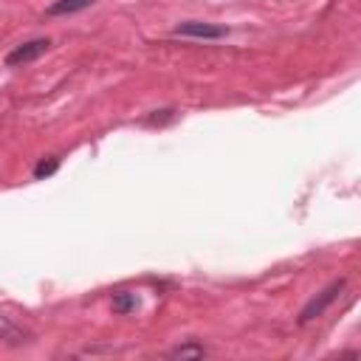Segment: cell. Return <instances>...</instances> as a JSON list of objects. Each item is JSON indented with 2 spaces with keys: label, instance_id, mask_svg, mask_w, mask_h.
Returning <instances> with one entry per match:
<instances>
[{
  "label": "cell",
  "instance_id": "cell-9",
  "mask_svg": "<svg viewBox=\"0 0 361 361\" xmlns=\"http://www.w3.org/2000/svg\"><path fill=\"white\" fill-rule=\"evenodd\" d=\"M175 119V110L172 107H166V110H152V116H147L144 119V124H150V127H161V124H166V122H172Z\"/></svg>",
  "mask_w": 361,
  "mask_h": 361
},
{
  "label": "cell",
  "instance_id": "cell-8",
  "mask_svg": "<svg viewBox=\"0 0 361 361\" xmlns=\"http://www.w3.org/2000/svg\"><path fill=\"white\" fill-rule=\"evenodd\" d=\"M57 169H60V158H43V161L34 166V178H37V180H46V178H51Z\"/></svg>",
  "mask_w": 361,
  "mask_h": 361
},
{
  "label": "cell",
  "instance_id": "cell-5",
  "mask_svg": "<svg viewBox=\"0 0 361 361\" xmlns=\"http://www.w3.org/2000/svg\"><path fill=\"white\" fill-rule=\"evenodd\" d=\"M96 0H54V4L46 9L48 18H65V15H77L88 6H93Z\"/></svg>",
  "mask_w": 361,
  "mask_h": 361
},
{
  "label": "cell",
  "instance_id": "cell-2",
  "mask_svg": "<svg viewBox=\"0 0 361 361\" xmlns=\"http://www.w3.org/2000/svg\"><path fill=\"white\" fill-rule=\"evenodd\" d=\"M51 48V40L48 37H37V40H29V43H23V46H15L9 54H6V68H23V65H29V63H37L46 51Z\"/></svg>",
  "mask_w": 361,
  "mask_h": 361
},
{
  "label": "cell",
  "instance_id": "cell-3",
  "mask_svg": "<svg viewBox=\"0 0 361 361\" xmlns=\"http://www.w3.org/2000/svg\"><path fill=\"white\" fill-rule=\"evenodd\" d=\"M172 34L195 37V40H223V37H229V29L226 26H215V23H204V20H187V23H178L172 29Z\"/></svg>",
  "mask_w": 361,
  "mask_h": 361
},
{
  "label": "cell",
  "instance_id": "cell-4",
  "mask_svg": "<svg viewBox=\"0 0 361 361\" xmlns=\"http://www.w3.org/2000/svg\"><path fill=\"white\" fill-rule=\"evenodd\" d=\"M0 341L9 344V347H20V344L34 341V333L26 330L23 324H18L12 316H4V313H0Z\"/></svg>",
  "mask_w": 361,
  "mask_h": 361
},
{
  "label": "cell",
  "instance_id": "cell-7",
  "mask_svg": "<svg viewBox=\"0 0 361 361\" xmlns=\"http://www.w3.org/2000/svg\"><path fill=\"white\" fill-rule=\"evenodd\" d=\"M172 358H204L206 355V347L204 344H180L169 353Z\"/></svg>",
  "mask_w": 361,
  "mask_h": 361
},
{
  "label": "cell",
  "instance_id": "cell-6",
  "mask_svg": "<svg viewBox=\"0 0 361 361\" xmlns=\"http://www.w3.org/2000/svg\"><path fill=\"white\" fill-rule=\"evenodd\" d=\"M136 308H138V296L136 294H130V291H116L113 294V313L124 316V313H130Z\"/></svg>",
  "mask_w": 361,
  "mask_h": 361
},
{
  "label": "cell",
  "instance_id": "cell-1",
  "mask_svg": "<svg viewBox=\"0 0 361 361\" xmlns=\"http://www.w3.org/2000/svg\"><path fill=\"white\" fill-rule=\"evenodd\" d=\"M344 288H347V280H344V277H339V280H333L324 291H319V294H316V296L302 308V313H299V324H308V322L319 319V316H322V313H324V310L339 299V294H341Z\"/></svg>",
  "mask_w": 361,
  "mask_h": 361
}]
</instances>
